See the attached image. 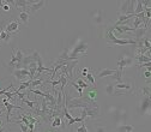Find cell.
<instances>
[{"label": "cell", "mask_w": 151, "mask_h": 132, "mask_svg": "<svg viewBox=\"0 0 151 132\" xmlns=\"http://www.w3.org/2000/svg\"><path fill=\"white\" fill-rule=\"evenodd\" d=\"M11 36L12 35L6 32V30H5V23H1V28H0V40H4L6 42H9L10 39H11Z\"/></svg>", "instance_id": "9c48e42d"}, {"label": "cell", "mask_w": 151, "mask_h": 132, "mask_svg": "<svg viewBox=\"0 0 151 132\" xmlns=\"http://www.w3.org/2000/svg\"><path fill=\"white\" fill-rule=\"evenodd\" d=\"M77 132H88V127H86L85 123H83V124L77 128Z\"/></svg>", "instance_id": "603a6c76"}, {"label": "cell", "mask_w": 151, "mask_h": 132, "mask_svg": "<svg viewBox=\"0 0 151 132\" xmlns=\"http://www.w3.org/2000/svg\"><path fill=\"white\" fill-rule=\"evenodd\" d=\"M146 28H139L134 31V36H136V41L138 40H142L143 37H145V32H146Z\"/></svg>", "instance_id": "7c38bea8"}, {"label": "cell", "mask_w": 151, "mask_h": 132, "mask_svg": "<svg viewBox=\"0 0 151 132\" xmlns=\"http://www.w3.org/2000/svg\"><path fill=\"white\" fill-rule=\"evenodd\" d=\"M72 85H73V88H74L76 90H77V91H78V92L81 94V96H83V90H84V89H82V88H81V87H79L78 84H76L74 82L72 83Z\"/></svg>", "instance_id": "cb8c5ba5"}, {"label": "cell", "mask_w": 151, "mask_h": 132, "mask_svg": "<svg viewBox=\"0 0 151 132\" xmlns=\"http://www.w3.org/2000/svg\"><path fill=\"white\" fill-rule=\"evenodd\" d=\"M142 114H145L146 112L151 110V100L146 96H143L142 99V102H140V108H139Z\"/></svg>", "instance_id": "ba28073f"}, {"label": "cell", "mask_w": 151, "mask_h": 132, "mask_svg": "<svg viewBox=\"0 0 151 132\" xmlns=\"http://www.w3.org/2000/svg\"><path fill=\"white\" fill-rule=\"evenodd\" d=\"M120 132H133V126L132 125H122L119 127Z\"/></svg>", "instance_id": "d6986e66"}, {"label": "cell", "mask_w": 151, "mask_h": 132, "mask_svg": "<svg viewBox=\"0 0 151 132\" xmlns=\"http://www.w3.org/2000/svg\"><path fill=\"white\" fill-rule=\"evenodd\" d=\"M19 27H21V23L18 21H16V19H12L7 24L5 23V30H6V32H9L11 35L12 34H17L18 31H19Z\"/></svg>", "instance_id": "277c9868"}, {"label": "cell", "mask_w": 151, "mask_h": 132, "mask_svg": "<svg viewBox=\"0 0 151 132\" xmlns=\"http://www.w3.org/2000/svg\"><path fill=\"white\" fill-rule=\"evenodd\" d=\"M89 71H90V69H88V67H84V69L82 70V72H81V76H82L83 78H85V77H86V74L89 73Z\"/></svg>", "instance_id": "484cf974"}, {"label": "cell", "mask_w": 151, "mask_h": 132, "mask_svg": "<svg viewBox=\"0 0 151 132\" xmlns=\"http://www.w3.org/2000/svg\"><path fill=\"white\" fill-rule=\"evenodd\" d=\"M48 3L47 1H35V0H29V9L31 12H36V11H39L41 9H43Z\"/></svg>", "instance_id": "52a82bcc"}, {"label": "cell", "mask_w": 151, "mask_h": 132, "mask_svg": "<svg viewBox=\"0 0 151 132\" xmlns=\"http://www.w3.org/2000/svg\"><path fill=\"white\" fill-rule=\"evenodd\" d=\"M12 53L16 55V58H17L18 63H19V64H22V61H23V59H24V56H25L24 52H23L21 48H18V49H16V48H12Z\"/></svg>", "instance_id": "8fae6325"}, {"label": "cell", "mask_w": 151, "mask_h": 132, "mask_svg": "<svg viewBox=\"0 0 151 132\" xmlns=\"http://www.w3.org/2000/svg\"><path fill=\"white\" fill-rule=\"evenodd\" d=\"M16 124H18L19 125V127H21V130H22V132H29V127L27 126V125H24L21 120H18V121H14Z\"/></svg>", "instance_id": "44dd1931"}, {"label": "cell", "mask_w": 151, "mask_h": 132, "mask_svg": "<svg viewBox=\"0 0 151 132\" xmlns=\"http://www.w3.org/2000/svg\"><path fill=\"white\" fill-rule=\"evenodd\" d=\"M142 12H144V7H143V1H142V0H138V1H137V4H136V10H134V17H136L137 14L142 13Z\"/></svg>", "instance_id": "e0dca14e"}, {"label": "cell", "mask_w": 151, "mask_h": 132, "mask_svg": "<svg viewBox=\"0 0 151 132\" xmlns=\"http://www.w3.org/2000/svg\"><path fill=\"white\" fill-rule=\"evenodd\" d=\"M3 103H4V106H5V107H6V109H7V113H6V120H7V123H11V120H10V115H11V112H12L13 109L24 110V109H23V107H21V106H16V105L10 103L9 99H4V100H3Z\"/></svg>", "instance_id": "5b68a950"}, {"label": "cell", "mask_w": 151, "mask_h": 132, "mask_svg": "<svg viewBox=\"0 0 151 132\" xmlns=\"http://www.w3.org/2000/svg\"><path fill=\"white\" fill-rule=\"evenodd\" d=\"M132 64H133V58H131V56H128V55H124V54H122V55L120 56L119 61H118V65H119V69H118V70L124 71L125 67L131 66Z\"/></svg>", "instance_id": "8992f818"}, {"label": "cell", "mask_w": 151, "mask_h": 132, "mask_svg": "<svg viewBox=\"0 0 151 132\" xmlns=\"http://www.w3.org/2000/svg\"><path fill=\"white\" fill-rule=\"evenodd\" d=\"M19 21H21L23 24H28V22H29V12L22 11V12L19 13Z\"/></svg>", "instance_id": "9a60e30c"}, {"label": "cell", "mask_w": 151, "mask_h": 132, "mask_svg": "<svg viewBox=\"0 0 151 132\" xmlns=\"http://www.w3.org/2000/svg\"><path fill=\"white\" fill-rule=\"evenodd\" d=\"M86 81H89L90 82V85H92L93 88H96V79H95V77H93V74H92V72L91 71H89V73L86 74V77H85V82Z\"/></svg>", "instance_id": "5bb4252c"}, {"label": "cell", "mask_w": 151, "mask_h": 132, "mask_svg": "<svg viewBox=\"0 0 151 132\" xmlns=\"http://www.w3.org/2000/svg\"><path fill=\"white\" fill-rule=\"evenodd\" d=\"M74 83H77V84H78V85H79L82 89H86V88H89V85H90V84H88L86 82H84L82 78H77V79H76V82H74Z\"/></svg>", "instance_id": "ffe728a7"}, {"label": "cell", "mask_w": 151, "mask_h": 132, "mask_svg": "<svg viewBox=\"0 0 151 132\" xmlns=\"http://www.w3.org/2000/svg\"><path fill=\"white\" fill-rule=\"evenodd\" d=\"M106 37L109 40L108 43L109 45H114V46H122V45H136L137 46V41L134 39H118V37L111 32L110 29L107 30L106 32Z\"/></svg>", "instance_id": "7a4b0ae2"}, {"label": "cell", "mask_w": 151, "mask_h": 132, "mask_svg": "<svg viewBox=\"0 0 151 132\" xmlns=\"http://www.w3.org/2000/svg\"><path fill=\"white\" fill-rule=\"evenodd\" d=\"M96 96H97V90H96V88H92V89L86 94V97H89L90 100H93V101H95Z\"/></svg>", "instance_id": "ac0fdd59"}, {"label": "cell", "mask_w": 151, "mask_h": 132, "mask_svg": "<svg viewBox=\"0 0 151 132\" xmlns=\"http://www.w3.org/2000/svg\"><path fill=\"white\" fill-rule=\"evenodd\" d=\"M3 114H4V112H3V110H1V108H0V117H1V115H3Z\"/></svg>", "instance_id": "f1b7e54d"}, {"label": "cell", "mask_w": 151, "mask_h": 132, "mask_svg": "<svg viewBox=\"0 0 151 132\" xmlns=\"http://www.w3.org/2000/svg\"><path fill=\"white\" fill-rule=\"evenodd\" d=\"M106 91L107 94H109V95H114V84H108L107 88H106Z\"/></svg>", "instance_id": "7402d4cb"}, {"label": "cell", "mask_w": 151, "mask_h": 132, "mask_svg": "<svg viewBox=\"0 0 151 132\" xmlns=\"http://www.w3.org/2000/svg\"><path fill=\"white\" fill-rule=\"evenodd\" d=\"M96 132H106L104 126H96Z\"/></svg>", "instance_id": "4316f807"}, {"label": "cell", "mask_w": 151, "mask_h": 132, "mask_svg": "<svg viewBox=\"0 0 151 132\" xmlns=\"http://www.w3.org/2000/svg\"><path fill=\"white\" fill-rule=\"evenodd\" d=\"M12 74L19 81V82H24L28 81V78L30 79V73L28 71V69H18V70H13Z\"/></svg>", "instance_id": "3957f363"}, {"label": "cell", "mask_w": 151, "mask_h": 132, "mask_svg": "<svg viewBox=\"0 0 151 132\" xmlns=\"http://www.w3.org/2000/svg\"><path fill=\"white\" fill-rule=\"evenodd\" d=\"M116 70H110V69H103L97 73V78H102V77H107V76H113L115 73Z\"/></svg>", "instance_id": "30bf717a"}, {"label": "cell", "mask_w": 151, "mask_h": 132, "mask_svg": "<svg viewBox=\"0 0 151 132\" xmlns=\"http://www.w3.org/2000/svg\"><path fill=\"white\" fill-rule=\"evenodd\" d=\"M1 126H3V121H1V120H0V127H1Z\"/></svg>", "instance_id": "f546056e"}, {"label": "cell", "mask_w": 151, "mask_h": 132, "mask_svg": "<svg viewBox=\"0 0 151 132\" xmlns=\"http://www.w3.org/2000/svg\"><path fill=\"white\" fill-rule=\"evenodd\" d=\"M31 79H28V81H24V82H22L21 83V85H19V88L18 89H16L18 92H22V90H24V89H27V88H30V85H31Z\"/></svg>", "instance_id": "2e32d148"}, {"label": "cell", "mask_w": 151, "mask_h": 132, "mask_svg": "<svg viewBox=\"0 0 151 132\" xmlns=\"http://www.w3.org/2000/svg\"><path fill=\"white\" fill-rule=\"evenodd\" d=\"M122 73H124V71H121V70H116L115 73L111 76V78H113V79H115L116 83H122Z\"/></svg>", "instance_id": "4fadbf2b"}, {"label": "cell", "mask_w": 151, "mask_h": 132, "mask_svg": "<svg viewBox=\"0 0 151 132\" xmlns=\"http://www.w3.org/2000/svg\"><path fill=\"white\" fill-rule=\"evenodd\" d=\"M88 43L86 42H83L81 41L76 47H73L72 49H70V53H68V58L66 61H72V60H78L81 56H84L88 54Z\"/></svg>", "instance_id": "6da1fadb"}, {"label": "cell", "mask_w": 151, "mask_h": 132, "mask_svg": "<svg viewBox=\"0 0 151 132\" xmlns=\"http://www.w3.org/2000/svg\"><path fill=\"white\" fill-rule=\"evenodd\" d=\"M144 76H145L146 78H150V77H151V72H150V71H146V72L144 73Z\"/></svg>", "instance_id": "83f0119b"}, {"label": "cell", "mask_w": 151, "mask_h": 132, "mask_svg": "<svg viewBox=\"0 0 151 132\" xmlns=\"http://www.w3.org/2000/svg\"><path fill=\"white\" fill-rule=\"evenodd\" d=\"M3 10H4L5 12H9V11L11 10V7H10V4L7 3V0H4V5H3Z\"/></svg>", "instance_id": "d4e9b609"}]
</instances>
